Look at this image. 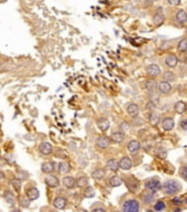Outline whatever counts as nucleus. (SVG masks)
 <instances>
[{
  "instance_id": "obj_14",
  "label": "nucleus",
  "mask_w": 187,
  "mask_h": 212,
  "mask_svg": "<svg viewBox=\"0 0 187 212\" xmlns=\"http://www.w3.org/2000/svg\"><path fill=\"white\" fill-rule=\"evenodd\" d=\"M63 185H64V187L67 189H74L75 187L77 186V185H76V180H75L74 177H72V176H66V177H64Z\"/></svg>"
},
{
  "instance_id": "obj_27",
  "label": "nucleus",
  "mask_w": 187,
  "mask_h": 212,
  "mask_svg": "<svg viewBox=\"0 0 187 212\" xmlns=\"http://www.w3.org/2000/svg\"><path fill=\"white\" fill-rule=\"evenodd\" d=\"M163 80L166 82H175L177 80V76L175 75V73H173L172 71H165L163 74Z\"/></svg>"
},
{
  "instance_id": "obj_48",
  "label": "nucleus",
  "mask_w": 187,
  "mask_h": 212,
  "mask_svg": "<svg viewBox=\"0 0 187 212\" xmlns=\"http://www.w3.org/2000/svg\"><path fill=\"white\" fill-rule=\"evenodd\" d=\"M185 203H186V204H187V197H186V198H185Z\"/></svg>"
},
{
  "instance_id": "obj_18",
  "label": "nucleus",
  "mask_w": 187,
  "mask_h": 212,
  "mask_svg": "<svg viewBox=\"0 0 187 212\" xmlns=\"http://www.w3.org/2000/svg\"><path fill=\"white\" fill-rule=\"evenodd\" d=\"M141 199L145 204H149L155 200V195H154V192L149 190V192H145V193H143V195L141 196Z\"/></svg>"
},
{
  "instance_id": "obj_19",
  "label": "nucleus",
  "mask_w": 187,
  "mask_h": 212,
  "mask_svg": "<svg viewBox=\"0 0 187 212\" xmlns=\"http://www.w3.org/2000/svg\"><path fill=\"white\" fill-rule=\"evenodd\" d=\"M177 63H178V60H177V58H176L175 55L170 54L165 58V64L168 67H175L177 65Z\"/></svg>"
},
{
  "instance_id": "obj_7",
  "label": "nucleus",
  "mask_w": 187,
  "mask_h": 212,
  "mask_svg": "<svg viewBox=\"0 0 187 212\" xmlns=\"http://www.w3.org/2000/svg\"><path fill=\"white\" fill-rule=\"evenodd\" d=\"M44 181H45V183L49 187H51V188H56V187L60 185V180L57 179V177L56 176H54V174H50L47 177H45V179H44Z\"/></svg>"
},
{
  "instance_id": "obj_35",
  "label": "nucleus",
  "mask_w": 187,
  "mask_h": 212,
  "mask_svg": "<svg viewBox=\"0 0 187 212\" xmlns=\"http://www.w3.org/2000/svg\"><path fill=\"white\" fill-rule=\"evenodd\" d=\"M84 195L86 198H94L95 197V190H94L92 187H86Z\"/></svg>"
},
{
  "instance_id": "obj_5",
  "label": "nucleus",
  "mask_w": 187,
  "mask_h": 212,
  "mask_svg": "<svg viewBox=\"0 0 187 212\" xmlns=\"http://www.w3.org/2000/svg\"><path fill=\"white\" fill-rule=\"evenodd\" d=\"M110 144H111V138L107 136H100L98 137L97 140H96V145L99 147V148H107V147H109Z\"/></svg>"
},
{
  "instance_id": "obj_9",
  "label": "nucleus",
  "mask_w": 187,
  "mask_h": 212,
  "mask_svg": "<svg viewBox=\"0 0 187 212\" xmlns=\"http://www.w3.org/2000/svg\"><path fill=\"white\" fill-rule=\"evenodd\" d=\"M175 126V122H174V119L172 117H166L162 120V128L166 131H172L173 128Z\"/></svg>"
},
{
  "instance_id": "obj_47",
  "label": "nucleus",
  "mask_w": 187,
  "mask_h": 212,
  "mask_svg": "<svg viewBox=\"0 0 187 212\" xmlns=\"http://www.w3.org/2000/svg\"><path fill=\"white\" fill-rule=\"evenodd\" d=\"M181 210H182L181 208H176V209L174 210V211H175V212H177V211H181Z\"/></svg>"
},
{
  "instance_id": "obj_16",
  "label": "nucleus",
  "mask_w": 187,
  "mask_h": 212,
  "mask_svg": "<svg viewBox=\"0 0 187 212\" xmlns=\"http://www.w3.org/2000/svg\"><path fill=\"white\" fill-rule=\"evenodd\" d=\"M128 150L131 153L132 155L138 154V151L140 150V142L138 140H131L128 144Z\"/></svg>"
},
{
  "instance_id": "obj_26",
  "label": "nucleus",
  "mask_w": 187,
  "mask_h": 212,
  "mask_svg": "<svg viewBox=\"0 0 187 212\" xmlns=\"http://www.w3.org/2000/svg\"><path fill=\"white\" fill-rule=\"evenodd\" d=\"M145 88L151 93H154L158 90V84H156V82L154 80H147L145 82Z\"/></svg>"
},
{
  "instance_id": "obj_10",
  "label": "nucleus",
  "mask_w": 187,
  "mask_h": 212,
  "mask_svg": "<svg viewBox=\"0 0 187 212\" xmlns=\"http://www.w3.org/2000/svg\"><path fill=\"white\" fill-rule=\"evenodd\" d=\"M119 167L122 170H130L131 167H132V160L130 159L129 157H127V156H124L119 161Z\"/></svg>"
},
{
  "instance_id": "obj_44",
  "label": "nucleus",
  "mask_w": 187,
  "mask_h": 212,
  "mask_svg": "<svg viewBox=\"0 0 187 212\" xmlns=\"http://www.w3.org/2000/svg\"><path fill=\"white\" fill-rule=\"evenodd\" d=\"M172 202H173V204H174V206H179V204L182 203V199L181 198H174V199H173L172 200Z\"/></svg>"
},
{
  "instance_id": "obj_34",
  "label": "nucleus",
  "mask_w": 187,
  "mask_h": 212,
  "mask_svg": "<svg viewBox=\"0 0 187 212\" xmlns=\"http://www.w3.org/2000/svg\"><path fill=\"white\" fill-rule=\"evenodd\" d=\"M10 186H11L12 188H15V190L17 192H19L21 190V180H19L17 178L12 179V180L10 181Z\"/></svg>"
},
{
  "instance_id": "obj_30",
  "label": "nucleus",
  "mask_w": 187,
  "mask_h": 212,
  "mask_svg": "<svg viewBox=\"0 0 187 212\" xmlns=\"http://www.w3.org/2000/svg\"><path fill=\"white\" fill-rule=\"evenodd\" d=\"M107 167L111 170V171H117L120 167H119V163L116 159H109L107 161Z\"/></svg>"
},
{
  "instance_id": "obj_43",
  "label": "nucleus",
  "mask_w": 187,
  "mask_h": 212,
  "mask_svg": "<svg viewBox=\"0 0 187 212\" xmlns=\"http://www.w3.org/2000/svg\"><path fill=\"white\" fill-rule=\"evenodd\" d=\"M167 2L170 3L171 6H178V5H181V0H167Z\"/></svg>"
},
{
  "instance_id": "obj_40",
  "label": "nucleus",
  "mask_w": 187,
  "mask_h": 212,
  "mask_svg": "<svg viewBox=\"0 0 187 212\" xmlns=\"http://www.w3.org/2000/svg\"><path fill=\"white\" fill-rule=\"evenodd\" d=\"M179 126H181V128L183 131H187V117L186 118H183L179 122Z\"/></svg>"
},
{
  "instance_id": "obj_6",
  "label": "nucleus",
  "mask_w": 187,
  "mask_h": 212,
  "mask_svg": "<svg viewBox=\"0 0 187 212\" xmlns=\"http://www.w3.org/2000/svg\"><path fill=\"white\" fill-rule=\"evenodd\" d=\"M126 110H127V113L132 117H138L139 112H140L139 106L135 103H128Z\"/></svg>"
},
{
  "instance_id": "obj_24",
  "label": "nucleus",
  "mask_w": 187,
  "mask_h": 212,
  "mask_svg": "<svg viewBox=\"0 0 187 212\" xmlns=\"http://www.w3.org/2000/svg\"><path fill=\"white\" fill-rule=\"evenodd\" d=\"M3 198L6 199V201L10 204V206H13V204L16 203L15 195H13L11 191H9V190H6V191H5V193H3Z\"/></svg>"
},
{
  "instance_id": "obj_29",
  "label": "nucleus",
  "mask_w": 187,
  "mask_h": 212,
  "mask_svg": "<svg viewBox=\"0 0 187 212\" xmlns=\"http://www.w3.org/2000/svg\"><path fill=\"white\" fill-rule=\"evenodd\" d=\"M88 182H89V180H88V178L86 176H81V177H78L76 179V185L79 188H86L88 186Z\"/></svg>"
},
{
  "instance_id": "obj_15",
  "label": "nucleus",
  "mask_w": 187,
  "mask_h": 212,
  "mask_svg": "<svg viewBox=\"0 0 187 212\" xmlns=\"http://www.w3.org/2000/svg\"><path fill=\"white\" fill-rule=\"evenodd\" d=\"M97 126H98V128H99L100 131H108V129H109L110 122L107 118H105V117H101V118L97 119Z\"/></svg>"
},
{
  "instance_id": "obj_4",
  "label": "nucleus",
  "mask_w": 187,
  "mask_h": 212,
  "mask_svg": "<svg viewBox=\"0 0 187 212\" xmlns=\"http://www.w3.org/2000/svg\"><path fill=\"white\" fill-rule=\"evenodd\" d=\"M145 72H147V75L151 76V77H155V76H158V74H160L161 69H160V66L156 65V64H150V65H147V66L145 67Z\"/></svg>"
},
{
  "instance_id": "obj_39",
  "label": "nucleus",
  "mask_w": 187,
  "mask_h": 212,
  "mask_svg": "<svg viewBox=\"0 0 187 212\" xmlns=\"http://www.w3.org/2000/svg\"><path fill=\"white\" fill-rule=\"evenodd\" d=\"M120 129H121V131H123V133H127V131L130 129L129 124H128L127 122H122L120 124Z\"/></svg>"
},
{
  "instance_id": "obj_32",
  "label": "nucleus",
  "mask_w": 187,
  "mask_h": 212,
  "mask_svg": "<svg viewBox=\"0 0 187 212\" xmlns=\"http://www.w3.org/2000/svg\"><path fill=\"white\" fill-rule=\"evenodd\" d=\"M109 183L111 187H119V186H121V183H122V179H121L119 176H112V177L110 178Z\"/></svg>"
},
{
  "instance_id": "obj_17",
  "label": "nucleus",
  "mask_w": 187,
  "mask_h": 212,
  "mask_svg": "<svg viewBox=\"0 0 187 212\" xmlns=\"http://www.w3.org/2000/svg\"><path fill=\"white\" fill-rule=\"evenodd\" d=\"M42 171L44 174H52L53 171L55 170V163H52V161H47V163H42Z\"/></svg>"
},
{
  "instance_id": "obj_20",
  "label": "nucleus",
  "mask_w": 187,
  "mask_h": 212,
  "mask_svg": "<svg viewBox=\"0 0 187 212\" xmlns=\"http://www.w3.org/2000/svg\"><path fill=\"white\" fill-rule=\"evenodd\" d=\"M105 176H106V171H105V169H102V168H97L92 172V177L94 178V179H96V180H101V179H104Z\"/></svg>"
},
{
  "instance_id": "obj_36",
  "label": "nucleus",
  "mask_w": 187,
  "mask_h": 212,
  "mask_svg": "<svg viewBox=\"0 0 187 212\" xmlns=\"http://www.w3.org/2000/svg\"><path fill=\"white\" fill-rule=\"evenodd\" d=\"M179 176L187 182V163L181 167V169H179Z\"/></svg>"
},
{
  "instance_id": "obj_11",
  "label": "nucleus",
  "mask_w": 187,
  "mask_h": 212,
  "mask_svg": "<svg viewBox=\"0 0 187 212\" xmlns=\"http://www.w3.org/2000/svg\"><path fill=\"white\" fill-rule=\"evenodd\" d=\"M39 149H40L41 154L45 155V156H47V155H51L53 153V146L47 142H42V144L40 145V147H39Z\"/></svg>"
},
{
  "instance_id": "obj_49",
  "label": "nucleus",
  "mask_w": 187,
  "mask_h": 212,
  "mask_svg": "<svg viewBox=\"0 0 187 212\" xmlns=\"http://www.w3.org/2000/svg\"><path fill=\"white\" fill-rule=\"evenodd\" d=\"M186 33H187V27H186Z\"/></svg>"
},
{
  "instance_id": "obj_41",
  "label": "nucleus",
  "mask_w": 187,
  "mask_h": 212,
  "mask_svg": "<svg viewBox=\"0 0 187 212\" xmlns=\"http://www.w3.org/2000/svg\"><path fill=\"white\" fill-rule=\"evenodd\" d=\"M29 202H30V199L28 198V199H26V198H22L20 201V204L21 207H24V208H26V207L29 206Z\"/></svg>"
},
{
  "instance_id": "obj_21",
  "label": "nucleus",
  "mask_w": 187,
  "mask_h": 212,
  "mask_svg": "<svg viewBox=\"0 0 187 212\" xmlns=\"http://www.w3.org/2000/svg\"><path fill=\"white\" fill-rule=\"evenodd\" d=\"M124 139V134L123 131H116L111 135V142H116V144H120L122 142Z\"/></svg>"
},
{
  "instance_id": "obj_12",
  "label": "nucleus",
  "mask_w": 187,
  "mask_h": 212,
  "mask_svg": "<svg viewBox=\"0 0 187 212\" xmlns=\"http://www.w3.org/2000/svg\"><path fill=\"white\" fill-rule=\"evenodd\" d=\"M53 206L58 210H62V209H65L67 206V200L65 198L63 197H57L55 198L54 201H53Z\"/></svg>"
},
{
  "instance_id": "obj_8",
  "label": "nucleus",
  "mask_w": 187,
  "mask_h": 212,
  "mask_svg": "<svg viewBox=\"0 0 187 212\" xmlns=\"http://www.w3.org/2000/svg\"><path fill=\"white\" fill-rule=\"evenodd\" d=\"M158 91L162 94H168L172 91V85L170 82L163 81L158 85Z\"/></svg>"
},
{
  "instance_id": "obj_22",
  "label": "nucleus",
  "mask_w": 187,
  "mask_h": 212,
  "mask_svg": "<svg viewBox=\"0 0 187 212\" xmlns=\"http://www.w3.org/2000/svg\"><path fill=\"white\" fill-rule=\"evenodd\" d=\"M71 171V165L67 161H62L58 163V172L62 174H68Z\"/></svg>"
},
{
  "instance_id": "obj_1",
  "label": "nucleus",
  "mask_w": 187,
  "mask_h": 212,
  "mask_svg": "<svg viewBox=\"0 0 187 212\" xmlns=\"http://www.w3.org/2000/svg\"><path fill=\"white\" fill-rule=\"evenodd\" d=\"M162 190L164 192V195L167 196L177 195L178 192L182 191V183L175 179H168L163 183Z\"/></svg>"
},
{
  "instance_id": "obj_2",
  "label": "nucleus",
  "mask_w": 187,
  "mask_h": 212,
  "mask_svg": "<svg viewBox=\"0 0 187 212\" xmlns=\"http://www.w3.org/2000/svg\"><path fill=\"white\" fill-rule=\"evenodd\" d=\"M121 209L127 212H138L140 210V203L135 199H128L127 201H124L122 203Z\"/></svg>"
},
{
  "instance_id": "obj_46",
  "label": "nucleus",
  "mask_w": 187,
  "mask_h": 212,
  "mask_svg": "<svg viewBox=\"0 0 187 212\" xmlns=\"http://www.w3.org/2000/svg\"><path fill=\"white\" fill-rule=\"evenodd\" d=\"M3 179H5V174L2 171H0V181L3 180Z\"/></svg>"
},
{
  "instance_id": "obj_3",
  "label": "nucleus",
  "mask_w": 187,
  "mask_h": 212,
  "mask_svg": "<svg viewBox=\"0 0 187 212\" xmlns=\"http://www.w3.org/2000/svg\"><path fill=\"white\" fill-rule=\"evenodd\" d=\"M144 186H145V188L147 190L155 193L158 190H161L163 185L160 182V180H158V178H150V179H147V180L144 181Z\"/></svg>"
},
{
  "instance_id": "obj_31",
  "label": "nucleus",
  "mask_w": 187,
  "mask_h": 212,
  "mask_svg": "<svg viewBox=\"0 0 187 212\" xmlns=\"http://www.w3.org/2000/svg\"><path fill=\"white\" fill-rule=\"evenodd\" d=\"M126 183H127V187H128V189H129L130 191L134 192L139 189V182L135 180V179H132V178H131V182L128 180V181H126Z\"/></svg>"
},
{
  "instance_id": "obj_25",
  "label": "nucleus",
  "mask_w": 187,
  "mask_h": 212,
  "mask_svg": "<svg viewBox=\"0 0 187 212\" xmlns=\"http://www.w3.org/2000/svg\"><path fill=\"white\" fill-rule=\"evenodd\" d=\"M174 110H175L176 113H178V114H184L185 112H186V110H187V105L185 104L184 102H182V101H179V102L175 103V105H174Z\"/></svg>"
},
{
  "instance_id": "obj_38",
  "label": "nucleus",
  "mask_w": 187,
  "mask_h": 212,
  "mask_svg": "<svg viewBox=\"0 0 187 212\" xmlns=\"http://www.w3.org/2000/svg\"><path fill=\"white\" fill-rule=\"evenodd\" d=\"M154 210L155 211H163V210H165V203L163 201H158L156 203H154Z\"/></svg>"
},
{
  "instance_id": "obj_45",
  "label": "nucleus",
  "mask_w": 187,
  "mask_h": 212,
  "mask_svg": "<svg viewBox=\"0 0 187 212\" xmlns=\"http://www.w3.org/2000/svg\"><path fill=\"white\" fill-rule=\"evenodd\" d=\"M154 107H155V105L153 104L152 102H150V103H147V110H154Z\"/></svg>"
},
{
  "instance_id": "obj_37",
  "label": "nucleus",
  "mask_w": 187,
  "mask_h": 212,
  "mask_svg": "<svg viewBox=\"0 0 187 212\" xmlns=\"http://www.w3.org/2000/svg\"><path fill=\"white\" fill-rule=\"evenodd\" d=\"M92 210L94 212H97V211H106V208H105L100 202H96L94 206L92 207Z\"/></svg>"
},
{
  "instance_id": "obj_42",
  "label": "nucleus",
  "mask_w": 187,
  "mask_h": 212,
  "mask_svg": "<svg viewBox=\"0 0 187 212\" xmlns=\"http://www.w3.org/2000/svg\"><path fill=\"white\" fill-rule=\"evenodd\" d=\"M161 151H158V156H160L161 158H165L166 157V150L164 148H160Z\"/></svg>"
},
{
  "instance_id": "obj_13",
  "label": "nucleus",
  "mask_w": 187,
  "mask_h": 212,
  "mask_svg": "<svg viewBox=\"0 0 187 212\" xmlns=\"http://www.w3.org/2000/svg\"><path fill=\"white\" fill-rule=\"evenodd\" d=\"M175 19L178 24H185L187 22V12L185 11L184 9H181L176 13Z\"/></svg>"
},
{
  "instance_id": "obj_23",
  "label": "nucleus",
  "mask_w": 187,
  "mask_h": 212,
  "mask_svg": "<svg viewBox=\"0 0 187 212\" xmlns=\"http://www.w3.org/2000/svg\"><path fill=\"white\" fill-rule=\"evenodd\" d=\"M163 21H164V15H163L162 10H158L153 17V23L155 26H160V24L163 23Z\"/></svg>"
},
{
  "instance_id": "obj_28",
  "label": "nucleus",
  "mask_w": 187,
  "mask_h": 212,
  "mask_svg": "<svg viewBox=\"0 0 187 212\" xmlns=\"http://www.w3.org/2000/svg\"><path fill=\"white\" fill-rule=\"evenodd\" d=\"M26 196H28L30 200H36L37 198L40 197V192H39V190L36 188H31L28 190Z\"/></svg>"
},
{
  "instance_id": "obj_33",
  "label": "nucleus",
  "mask_w": 187,
  "mask_h": 212,
  "mask_svg": "<svg viewBox=\"0 0 187 212\" xmlns=\"http://www.w3.org/2000/svg\"><path fill=\"white\" fill-rule=\"evenodd\" d=\"M177 50L179 52H186L187 51V39L183 38L177 44Z\"/></svg>"
}]
</instances>
